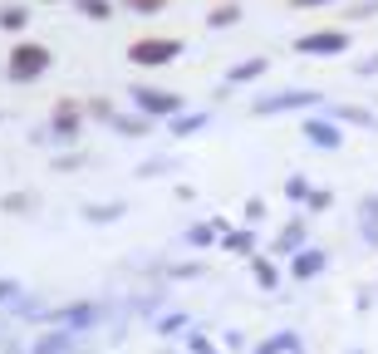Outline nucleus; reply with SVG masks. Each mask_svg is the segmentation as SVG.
Here are the masks:
<instances>
[{
  "instance_id": "obj_1",
  "label": "nucleus",
  "mask_w": 378,
  "mask_h": 354,
  "mask_svg": "<svg viewBox=\"0 0 378 354\" xmlns=\"http://www.w3.org/2000/svg\"><path fill=\"white\" fill-rule=\"evenodd\" d=\"M49 69V49L45 45H20L15 54H10V79H35V74H45Z\"/></svg>"
},
{
  "instance_id": "obj_9",
  "label": "nucleus",
  "mask_w": 378,
  "mask_h": 354,
  "mask_svg": "<svg viewBox=\"0 0 378 354\" xmlns=\"http://www.w3.org/2000/svg\"><path fill=\"white\" fill-rule=\"evenodd\" d=\"M290 5H319V0H290Z\"/></svg>"
},
{
  "instance_id": "obj_5",
  "label": "nucleus",
  "mask_w": 378,
  "mask_h": 354,
  "mask_svg": "<svg viewBox=\"0 0 378 354\" xmlns=\"http://www.w3.org/2000/svg\"><path fill=\"white\" fill-rule=\"evenodd\" d=\"M0 25H5V30H20V25H25V10H0Z\"/></svg>"
},
{
  "instance_id": "obj_6",
  "label": "nucleus",
  "mask_w": 378,
  "mask_h": 354,
  "mask_svg": "<svg viewBox=\"0 0 378 354\" xmlns=\"http://www.w3.org/2000/svg\"><path fill=\"white\" fill-rule=\"evenodd\" d=\"M261 69H266V59H251V64L236 69V79H251V74H261Z\"/></svg>"
},
{
  "instance_id": "obj_2",
  "label": "nucleus",
  "mask_w": 378,
  "mask_h": 354,
  "mask_svg": "<svg viewBox=\"0 0 378 354\" xmlns=\"http://www.w3.org/2000/svg\"><path fill=\"white\" fill-rule=\"evenodd\" d=\"M177 54H182L177 40H138V45L128 49L133 64H167V59H177Z\"/></svg>"
},
{
  "instance_id": "obj_8",
  "label": "nucleus",
  "mask_w": 378,
  "mask_h": 354,
  "mask_svg": "<svg viewBox=\"0 0 378 354\" xmlns=\"http://www.w3.org/2000/svg\"><path fill=\"white\" fill-rule=\"evenodd\" d=\"M84 10L89 15H108V0H84Z\"/></svg>"
},
{
  "instance_id": "obj_4",
  "label": "nucleus",
  "mask_w": 378,
  "mask_h": 354,
  "mask_svg": "<svg viewBox=\"0 0 378 354\" xmlns=\"http://www.w3.org/2000/svg\"><path fill=\"white\" fill-rule=\"evenodd\" d=\"M305 54H329V49H344V35H305L300 40Z\"/></svg>"
},
{
  "instance_id": "obj_7",
  "label": "nucleus",
  "mask_w": 378,
  "mask_h": 354,
  "mask_svg": "<svg viewBox=\"0 0 378 354\" xmlns=\"http://www.w3.org/2000/svg\"><path fill=\"white\" fill-rule=\"evenodd\" d=\"M128 5H133V10H163L167 0H128Z\"/></svg>"
},
{
  "instance_id": "obj_3",
  "label": "nucleus",
  "mask_w": 378,
  "mask_h": 354,
  "mask_svg": "<svg viewBox=\"0 0 378 354\" xmlns=\"http://www.w3.org/2000/svg\"><path fill=\"white\" fill-rule=\"evenodd\" d=\"M138 104H143L148 114H177V109H182L177 94H158V89H138Z\"/></svg>"
}]
</instances>
